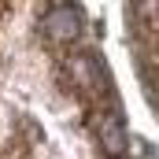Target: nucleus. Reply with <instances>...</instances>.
Returning a JSON list of instances; mask_svg holds the SVG:
<instances>
[{
  "instance_id": "obj_1",
  "label": "nucleus",
  "mask_w": 159,
  "mask_h": 159,
  "mask_svg": "<svg viewBox=\"0 0 159 159\" xmlns=\"http://www.w3.org/2000/svg\"><path fill=\"white\" fill-rule=\"evenodd\" d=\"M44 30L56 41H70V37H78V30H81V15L74 7H67V4L63 7H52L48 19H44Z\"/></svg>"
},
{
  "instance_id": "obj_2",
  "label": "nucleus",
  "mask_w": 159,
  "mask_h": 159,
  "mask_svg": "<svg viewBox=\"0 0 159 159\" xmlns=\"http://www.w3.org/2000/svg\"><path fill=\"white\" fill-rule=\"evenodd\" d=\"M100 144H104V148H107L111 156H122V152H126V133H122L119 119L100 122Z\"/></svg>"
}]
</instances>
